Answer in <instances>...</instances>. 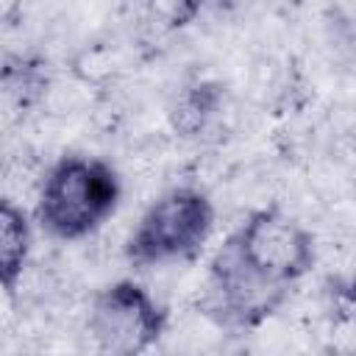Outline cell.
Returning <instances> with one entry per match:
<instances>
[{
    "mask_svg": "<svg viewBox=\"0 0 356 356\" xmlns=\"http://www.w3.org/2000/svg\"><path fill=\"white\" fill-rule=\"evenodd\" d=\"M317 264L314 234L278 206L253 209L209 259L197 312L228 334H250L278 314Z\"/></svg>",
    "mask_w": 356,
    "mask_h": 356,
    "instance_id": "cell-1",
    "label": "cell"
},
{
    "mask_svg": "<svg viewBox=\"0 0 356 356\" xmlns=\"http://www.w3.org/2000/svg\"><path fill=\"white\" fill-rule=\"evenodd\" d=\"M122 178L100 156L64 153L42 175L33 220L58 242H81L97 234L120 209Z\"/></svg>",
    "mask_w": 356,
    "mask_h": 356,
    "instance_id": "cell-2",
    "label": "cell"
},
{
    "mask_svg": "<svg viewBox=\"0 0 356 356\" xmlns=\"http://www.w3.org/2000/svg\"><path fill=\"white\" fill-rule=\"evenodd\" d=\"M217 209L206 189L178 184L147 203L125 239V261L134 270H153L200 256L214 234Z\"/></svg>",
    "mask_w": 356,
    "mask_h": 356,
    "instance_id": "cell-3",
    "label": "cell"
},
{
    "mask_svg": "<svg viewBox=\"0 0 356 356\" xmlns=\"http://www.w3.org/2000/svg\"><path fill=\"white\" fill-rule=\"evenodd\" d=\"M167 306L139 281L117 278L100 286L86 312V334L97 353L139 356L167 331Z\"/></svg>",
    "mask_w": 356,
    "mask_h": 356,
    "instance_id": "cell-4",
    "label": "cell"
},
{
    "mask_svg": "<svg viewBox=\"0 0 356 356\" xmlns=\"http://www.w3.org/2000/svg\"><path fill=\"white\" fill-rule=\"evenodd\" d=\"M33 250V222L11 197L0 195V289L14 292L25 275Z\"/></svg>",
    "mask_w": 356,
    "mask_h": 356,
    "instance_id": "cell-5",
    "label": "cell"
}]
</instances>
